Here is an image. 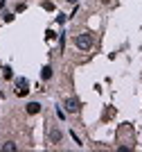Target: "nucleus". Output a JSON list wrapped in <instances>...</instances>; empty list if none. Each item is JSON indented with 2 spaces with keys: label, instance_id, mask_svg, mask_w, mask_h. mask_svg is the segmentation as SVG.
<instances>
[{
  "label": "nucleus",
  "instance_id": "1",
  "mask_svg": "<svg viewBox=\"0 0 142 152\" xmlns=\"http://www.w3.org/2000/svg\"><path fill=\"white\" fill-rule=\"evenodd\" d=\"M74 43H77L79 50H88V48L93 45V37H90V34H79V37L74 39Z\"/></svg>",
  "mask_w": 142,
  "mask_h": 152
},
{
  "label": "nucleus",
  "instance_id": "7",
  "mask_svg": "<svg viewBox=\"0 0 142 152\" xmlns=\"http://www.w3.org/2000/svg\"><path fill=\"white\" fill-rule=\"evenodd\" d=\"M2 77H5V80H12V77H14V70L9 68V66H5V68H2Z\"/></svg>",
  "mask_w": 142,
  "mask_h": 152
},
{
  "label": "nucleus",
  "instance_id": "3",
  "mask_svg": "<svg viewBox=\"0 0 142 152\" xmlns=\"http://www.w3.org/2000/svg\"><path fill=\"white\" fill-rule=\"evenodd\" d=\"M79 100H77V98H68V100H66V109H68L70 114H77V111H79Z\"/></svg>",
  "mask_w": 142,
  "mask_h": 152
},
{
  "label": "nucleus",
  "instance_id": "12",
  "mask_svg": "<svg viewBox=\"0 0 142 152\" xmlns=\"http://www.w3.org/2000/svg\"><path fill=\"white\" fill-rule=\"evenodd\" d=\"M102 2H104V5H108V2H111V0H102Z\"/></svg>",
  "mask_w": 142,
  "mask_h": 152
},
{
  "label": "nucleus",
  "instance_id": "9",
  "mask_svg": "<svg viewBox=\"0 0 142 152\" xmlns=\"http://www.w3.org/2000/svg\"><path fill=\"white\" fill-rule=\"evenodd\" d=\"M43 7L48 9V12H52V9H54V2H52V0H45V2H43Z\"/></svg>",
  "mask_w": 142,
  "mask_h": 152
},
{
  "label": "nucleus",
  "instance_id": "4",
  "mask_svg": "<svg viewBox=\"0 0 142 152\" xmlns=\"http://www.w3.org/2000/svg\"><path fill=\"white\" fill-rule=\"evenodd\" d=\"M25 109H27V114L34 116V114H38V111H41V104H38V102H30V104H27Z\"/></svg>",
  "mask_w": 142,
  "mask_h": 152
},
{
  "label": "nucleus",
  "instance_id": "5",
  "mask_svg": "<svg viewBox=\"0 0 142 152\" xmlns=\"http://www.w3.org/2000/svg\"><path fill=\"white\" fill-rule=\"evenodd\" d=\"M50 141H52V143H59V141H61V132H59V129H52V132H50Z\"/></svg>",
  "mask_w": 142,
  "mask_h": 152
},
{
  "label": "nucleus",
  "instance_id": "8",
  "mask_svg": "<svg viewBox=\"0 0 142 152\" xmlns=\"http://www.w3.org/2000/svg\"><path fill=\"white\" fill-rule=\"evenodd\" d=\"M2 150H5V152H14V150H16V143H5Z\"/></svg>",
  "mask_w": 142,
  "mask_h": 152
},
{
  "label": "nucleus",
  "instance_id": "6",
  "mask_svg": "<svg viewBox=\"0 0 142 152\" xmlns=\"http://www.w3.org/2000/svg\"><path fill=\"white\" fill-rule=\"evenodd\" d=\"M52 77V68L50 66H43V70H41V80H50Z\"/></svg>",
  "mask_w": 142,
  "mask_h": 152
},
{
  "label": "nucleus",
  "instance_id": "11",
  "mask_svg": "<svg viewBox=\"0 0 142 152\" xmlns=\"http://www.w3.org/2000/svg\"><path fill=\"white\" fill-rule=\"evenodd\" d=\"M68 2H72V5H77V2H79V0H68Z\"/></svg>",
  "mask_w": 142,
  "mask_h": 152
},
{
  "label": "nucleus",
  "instance_id": "2",
  "mask_svg": "<svg viewBox=\"0 0 142 152\" xmlns=\"http://www.w3.org/2000/svg\"><path fill=\"white\" fill-rule=\"evenodd\" d=\"M16 93L18 95H27L30 93V82H27L25 77H18V80H16Z\"/></svg>",
  "mask_w": 142,
  "mask_h": 152
},
{
  "label": "nucleus",
  "instance_id": "10",
  "mask_svg": "<svg viewBox=\"0 0 142 152\" xmlns=\"http://www.w3.org/2000/svg\"><path fill=\"white\" fill-rule=\"evenodd\" d=\"M56 37V34H54V32H52V30H48V32H45V39H48V41H52V39H54Z\"/></svg>",
  "mask_w": 142,
  "mask_h": 152
}]
</instances>
